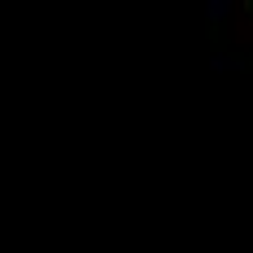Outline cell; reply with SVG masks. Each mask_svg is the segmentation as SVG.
Here are the masks:
<instances>
[{
    "mask_svg": "<svg viewBox=\"0 0 253 253\" xmlns=\"http://www.w3.org/2000/svg\"><path fill=\"white\" fill-rule=\"evenodd\" d=\"M231 4H223V0H210V4H205V13H210V18H214V22H223V13H227Z\"/></svg>",
    "mask_w": 253,
    "mask_h": 253,
    "instance_id": "1",
    "label": "cell"
},
{
    "mask_svg": "<svg viewBox=\"0 0 253 253\" xmlns=\"http://www.w3.org/2000/svg\"><path fill=\"white\" fill-rule=\"evenodd\" d=\"M210 66H214V70H240V61H236V57H214Z\"/></svg>",
    "mask_w": 253,
    "mask_h": 253,
    "instance_id": "2",
    "label": "cell"
}]
</instances>
